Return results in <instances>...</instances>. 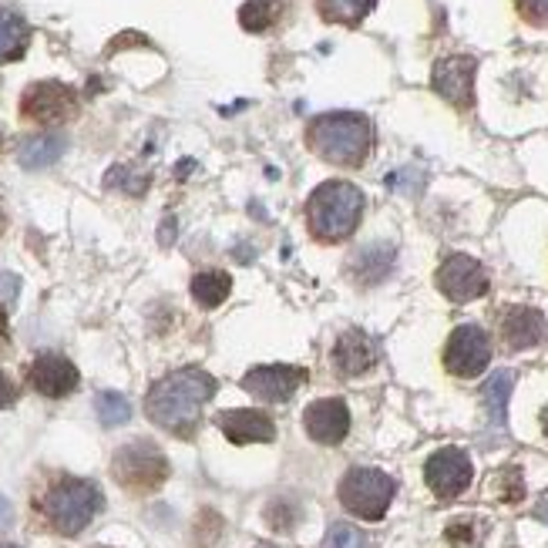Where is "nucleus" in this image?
I'll return each mask as SVG.
<instances>
[{"label": "nucleus", "instance_id": "c9c22d12", "mask_svg": "<svg viewBox=\"0 0 548 548\" xmlns=\"http://www.w3.org/2000/svg\"><path fill=\"white\" fill-rule=\"evenodd\" d=\"M7 333V310H4V303H0V337Z\"/></svg>", "mask_w": 548, "mask_h": 548}, {"label": "nucleus", "instance_id": "cd10ccee", "mask_svg": "<svg viewBox=\"0 0 548 548\" xmlns=\"http://www.w3.org/2000/svg\"><path fill=\"white\" fill-rule=\"evenodd\" d=\"M296 518H300L296 505L293 501H283V498H276L273 505H269V512H266V522L273 525L276 532H290V528L296 525Z\"/></svg>", "mask_w": 548, "mask_h": 548}, {"label": "nucleus", "instance_id": "c756f323", "mask_svg": "<svg viewBox=\"0 0 548 548\" xmlns=\"http://www.w3.org/2000/svg\"><path fill=\"white\" fill-rule=\"evenodd\" d=\"M108 185H122L125 192L142 195V192H145V185H148V179H145V175H135L132 169H111V172H108Z\"/></svg>", "mask_w": 548, "mask_h": 548}, {"label": "nucleus", "instance_id": "ea45409f", "mask_svg": "<svg viewBox=\"0 0 548 548\" xmlns=\"http://www.w3.org/2000/svg\"><path fill=\"white\" fill-rule=\"evenodd\" d=\"M256 548H273V545H256Z\"/></svg>", "mask_w": 548, "mask_h": 548}, {"label": "nucleus", "instance_id": "aec40b11", "mask_svg": "<svg viewBox=\"0 0 548 548\" xmlns=\"http://www.w3.org/2000/svg\"><path fill=\"white\" fill-rule=\"evenodd\" d=\"M286 4H290V0H249V4L239 7V24H243L246 31H253V34L269 31V27L283 17Z\"/></svg>", "mask_w": 548, "mask_h": 548}, {"label": "nucleus", "instance_id": "4468645a", "mask_svg": "<svg viewBox=\"0 0 548 548\" xmlns=\"http://www.w3.org/2000/svg\"><path fill=\"white\" fill-rule=\"evenodd\" d=\"M31 387L44 397H68L78 387V367L61 354H41L31 364Z\"/></svg>", "mask_w": 548, "mask_h": 548}, {"label": "nucleus", "instance_id": "39448f33", "mask_svg": "<svg viewBox=\"0 0 548 548\" xmlns=\"http://www.w3.org/2000/svg\"><path fill=\"white\" fill-rule=\"evenodd\" d=\"M394 478L380 468H350L343 475L337 495L340 505L347 508L350 515L364 518V522H380L387 515L390 501H394Z\"/></svg>", "mask_w": 548, "mask_h": 548}, {"label": "nucleus", "instance_id": "393cba45", "mask_svg": "<svg viewBox=\"0 0 548 548\" xmlns=\"http://www.w3.org/2000/svg\"><path fill=\"white\" fill-rule=\"evenodd\" d=\"M508 394H512V374H495L485 384V404L495 421H505V407H508Z\"/></svg>", "mask_w": 548, "mask_h": 548}, {"label": "nucleus", "instance_id": "f704fd0d", "mask_svg": "<svg viewBox=\"0 0 548 548\" xmlns=\"http://www.w3.org/2000/svg\"><path fill=\"white\" fill-rule=\"evenodd\" d=\"M172 229H175V222H169V219H165V226H162V243H165V246H169V239L175 236Z\"/></svg>", "mask_w": 548, "mask_h": 548}, {"label": "nucleus", "instance_id": "a878e982", "mask_svg": "<svg viewBox=\"0 0 548 548\" xmlns=\"http://www.w3.org/2000/svg\"><path fill=\"white\" fill-rule=\"evenodd\" d=\"M448 542L454 548H475L481 542V525L475 518H458V522L448 525Z\"/></svg>", "mask_w": 548, "mask_h": 548}, {"label": "nucleus", "instance_id": "9b49d317", "mask_svg": "<svg viewBox=\"0 0 548 548\" xmlns=\"http://www.w3.org/2000/svg\"><path fill=\"white\" fill-rule=\"evenodd\" d=\"M475 74H478V61L475 58H441L434 64V74H431V85L434 91L451 101L454 108H471L475 105Z\"/></svg>", "mask_w": 548, "mask_h": 548}, {"label": "nucleus", "instance_id": "bb28decb", "mask_svg": "<svg viewBox=\"0 0 548 548\" xmlns=\"http://www.w3.org/2000/svg\"><path fill=\"white\" fill-rule=\"evenodd\" d=\"M364 535L357 532L354 525H347V522H337V525H330V532L327 538H323V548H364Z\"/></svg>", "mask_w": 548, "mask_h": 548}, {"label": "nucleus", "instance_id": "2f4dec72", "mask_svg": "<svg viewBox=\"0 0 548 548\" xmlns=\"http://www.w3.org/2000/svg\"><path fill=\"white\" fill-rule=\"evenodd\" d=\"M17 293H21V280L11 276V273H0V300H4V306L14 303Z\"/></svg>", "mask_w": 548, "mask_h": 548}, {"label": "nucleus", "instance_id": "f8f14e48", "mask_svg": "<svg viewBox=\"0 0 548 548\" xmlns=\"http://www.w3.org/2000/svg\"><path fill=\"white\" fill-rule=\"evenodd\" d=\"M306 380V370L303 367H293V364H266V367H253L249 374L243 377V387L256 401H266V404H283L300 390V384Z\"/></svg>", "mask_w": 548, "mask_h": 548}, {"label": "nucleus", "instance_id": "0eeeda50", "mask_svg": "<svg viewBox=\"0 0 548 548\" xmlns=\"http://www.w3.org/2000/svg\"><path fill=\"white\" fill-rule=\"evenodd\" d=\"M74 111H78V95L61 81H37L21 98V115L37 125H61Z\"/></svg>", "mask_w": 548, "mask_h": 548}, {"label": "nucleus", "instance_id": "20e7f679", "mask_svg": "<svg viewBox=\"0 0 548 548\" xmlns=\"http://www.w3.org/2000/svg\"><path fill=\"white\" fill-rule=\"evenodd\" d=\"M101 508V491L95 481L85 478H64L58 485L48 488V495L41 501V512L48 518V525L58 535H78L91 525V518Z\"/></svg>", "mask_w": 548, "mask_h": 548}, {"label": "nucleus", "instance_id": "6ab92c4d", "mask_svg": "<svg viewBox=\"0 0 548 548\" xmlns=\"http://www.w3.org/2000/svg\"><path fill=\"white\" fill-rule=\"evenodd\" d=\"M64 148H68L64 135H34V138H27V142L21 145V152H17V162H21L27 172L48 169V165H54V162L61 159Z\"/></svg>", "mask_w": 548, "mask_h": 548}, {"label": "nucleus", "instance_id": "4be33fe9", "mask_svg": "<svg viewBox=\"0 0 548 548\" xmlns=\"http://www.w3.org/2000/svg\"><path fill=\"white\" fill-rule=\"evenodd\" d=\"M374 4L377 0H317V11H320L323 21L354 27L374 11Z\"/></svg>", "mask_w": 548, "mask_h": 548}, {"label": "nucleus", "instance_id": "dca6fc26", "mask_svg": "<svg viewBox=\"0 0 548 548\" xmlns=\"http://www.w3.org/2000/svg\"><path fill=\"white\" fill-rule=\"evenodd\" d=\"M498 330H501V340H505L508 350H528L545 337L548 323L542 313L532 310V306H508V310L498 317Z\"/></svg>", "mask_w": 548, "mask_h": 548}, {"label": "nucleus", "instance_id": "7ed1b4c3", "mask_svg": "<svg viewBox=\"0 0 548 548\" xmlns=\"http://www.w3.org/2000/svg\"><path fill=\"white\" fill-rule=\"evenodd\" d=\"M364 206L367 199L354 182L330 179L320 189H313L310 202H306V222L320 243H343L357 232Z\"/></svg>", "mask_w": 548, "mask_h": 548}, {"label": "nucleus", "instance_id": "5701e85b", "mask_svg": "<svg viewBox=\"0 0 548 548\" xmlns=\"http://www.w3.org/2000/svg\"><path fill=\"white\" fill-rule=\"evenodd\" d=\"M390 263H394V249L387 246H374V249H364V253L357 256L354 263V276L360 283H377L387 276Z\"/></svg>", "mask_w": 548, "mask_h": 548}, {"label": "nucleus", "instance_id": "e433bc0d", "mask_svg": "<svg viewBox=\"0 0 548 548\" xmlns=\"http://www.w3.org/2000/svg\"><path fill=\"white\" fill-rule=\"evenodd\" d=\"M542 431L548 434V407H545V411H542Z\"/></svg>", "mask_w": 548, "mask_h": 548}, {"label": "nucleus", "instance_id": "58836bf2", "mask_svg": "<svg viewBox=\"0 0 548 548\" xmlns=\"http://www.w3.org/2000/svg\"><path fill=\"white\" fill-rule=\"evenodd\" d=\"M0 145H4V132H0Z\"/></svg>", "mask_w": 548, "mask_h": 548}, {"label": "nucleus", "instance_id": "7c9ffc66", "mask_svg": "<svg viewBox=\"0 0 548 548\" xmlns=\"http://www.w3.org/2000/svg\"><path fill=\"white\" fill-rule=\"evenodd\" d=\"M515 4H518V14H522L528 24L548 27V0H515Z\"/></svg>", "mask_w": 548, "mask_h": 548}, {"label": "nucleus", "instance_id": "2eb2a0df", "mask_svg": "<svg viewBox=\"0 0 548 548\" xmlns=\"http://www.w3.org/2000/svg\"><path fill=\"white\" fill-rule=\"evenodd\" d=\"M219 431L226 434L232 444H256V441H273L276 438V424L273 417L253 407H239V411H222L216 417Z\"/></svg>", "mask_w": 548, "mask_h": 548}, {"label": "nucleus", "instance_id": "b1692460", "mask_svg": "<svg viewBox=\"0 0 548 548\" xmlns=\"http://www.w3.org/2000/svg\"><path fill=\"white\" fill-rule=\"evenodd\" d=\"M95 411H98V421L105 427H118L132 417V404H128L122 394H115V390H105V394L95 397Z\"/></svg>", "mask_w": 548, "mask_h": 548}, {"label": "nucleus", "instance_id": "72a5a7b5", "mask_svg": "<svg viewBox=\"0 0 548 548\" xmlns=\"http://www.w3.org/2000/svg\"><path fill=\"white\" fill-rule=\"evenodd\" d=\"M11 522H14V508H11V501L0 495V532H4V528L11 525Z\"/></svg>", "mask_w": 548, "mask_h": 548}, {"label": "nucleus", "instance_id": "1a4fd4ad", "mask_svg": "<svg viewBox=\"0 0 548 548\" xmlns=\"http://www.w3.org/2000/svg\"><path fill=\"white\" fill-rule=\"evenodd\" d=\"M471 478H475V468L461 448L434 451L424 464V481L438 498H458L461 491H468Z\"/></svg>", "mask_w": 548, "mask_h": 548}, {"label": "nucleus", "instance_id": "473e14b6", "mask_svg": "<svg viewBox=\"0 0 548 548\" xmlns=\"http://www.w3.org/2000/svg\"><path fill=\"white\" fill-rule=\"evenodd\" d=\"M17 401V387H14V380L0 370V407H11Z\"/></svg>", "mask_w": 548, "mask_h": 548}, {"label": "nucleus", "instance_id": "ddd939ff", "mask_svg": "<svg viewBox=\"0 0 548 548\" xmlns=\"http://www.w3.org/2000/svg\"><path fill=\"white\" fill-rule=\"evenodd\" d=\"M303 427L317 444H340L350 431V411L340 397H323L303 411Z\"/></svg>", "mask_w": 548, "mask_h": 548}, {"label": "nucleus", "instance_id": "423d86ee", "mask_svg": "<svg viewBox=\"0 0 548 548\" xmlns=\"http://www.w3.org/2000/svg\"><path fill=\"white\" fill-rule=\"evenodd\" d=\"M111 475L128 491H155L169 478V461L152 441H132L118 448L115 461H111Z\"/></svg>", "mask_w": 548, "mask_h": 548}, {"label": "nucleus", "instance_id": "f03ea898", "mask_svg": "<svg viewBox=\"0 0 548 548\" xmlns=\"http://www.w3.org/2000/svg\"><path fill=\"white\" fill-rule=\"evenodd\" d=\"M306 145L320 155L323 162L357 169L367 162L370 145H374V128L357 111H330V115L313 118L306 128Z\"/></svg>", "mask_w": 548, "mask_h": 548}, {"label": "nucleus", "instance_id": "a211bd4d", "mask_svg": "<svg viewBox=\"0 0 548 548\" xmlns=\"http://www.w3.org/2000/svg\"><path fill=\"white\" fill-rule=\"evenodd\" d=\"M27 44H31V27L21 14L0 7V64H11L24 58Z\"/></svg>", "mask_w": 548, "mask_h": 548}, {"label": "nucleus", "instance_id": "c85d7f7f", "mask_svg": "<svg viewBox=\"0 0 548 548\" xmlns=\"http://www.w3.org/2000/svg\"><path fill=\"white\" fill-rule=\"evenodd\" d=\"M219 535H222V518L216 512H202L199 522H195V542L202 548H212Z\"/></svg>", "mask_w": 548, "mask_h": 548}, {"label": "nucleus", "instance_id": "6e6552de", "mask_svg": "<svg viewBox=\"0 0 548 548\" xmlns=\"http://www.w3.org/2000/svg\"><path fill=\"white\" fill-rule=\"evenodd\" d=\"M491 364V340L488 333L475 327V323H464L448 337V347H444V367L451 370L454 377H478L485 374V367Z\"/></svg>", "mask_w": 548, "mask_h": 548}, {"label": "nucleus", "instance_id": "f3484780", "mask_svg": "<svg viewBox=\"0 0 548 548\" xmlns=\"http://www.w3.org/2000/svg\"><path fill=\"white\" fill-rule=\"evenodd\" d=\"M330 360H333V370H337L340 377H360L377 364V347L367 333L350 330L337 340Z\"/></svg>", "mask_w": 548, "mask_h": 548}, {"label": "nucleus", "instance_id": "4c0bfd02", "mask_svg": "<svg viewBox=\"0 0 548 548\" xmlns=\"http://www.w3.org/2000/svg\"><path fill=\"white\" fill-rule=\"evenodd\" d=\"M0 548H21V545H0Z\"/></svg>", "mask_w": 548, "mask_h": 548}, {"label": "nucleus", "instance_id": "f257e3e1", "mask_svg": "<svg viewBox=\"0 0 548 548\" xmlns=\"http://www.w3.org/2000/svg\"><path fill=\"white\" fill-rule=\"evenodd\" d=\"M212 394H216V377L199 367H185L155 380L145 397V411L162 431L192 438L202 417V404L212 401Z\"/></svg>", "mask_w": 548, "mask_h": 548}, {"label": "nucleus", "instance_id": "9d476101", "mask_svg": "<svg viewBox=\"0 0 548 548\" xmlns=\"http://www.w3.org/2000/svg\"><path fill=\"white\" fill-rule=\"evenodd\" d=\"M438 290L448 296L451 303H471L488 293V273L478 259L454 253L438 269Z\"/></svg>", "mask_w": 548, "mask_h": 548}, {"label": "nucleus", "instance_id": "412c9836", "mask_svg": "<svg viewBox=\"0 0 548 548\" xmlns=\"http://www.w3.org/2000/svg\"><path fill=\"white\" fill-rule=\"evenodd\" d=\"M232 293V280L226 273H219V269H209V273H199L192 280V296L199 306H206V310H216V306L226 303V296Z\"/></svg>", "mask_w": 548, "mask_h": 548}]
</instances>
